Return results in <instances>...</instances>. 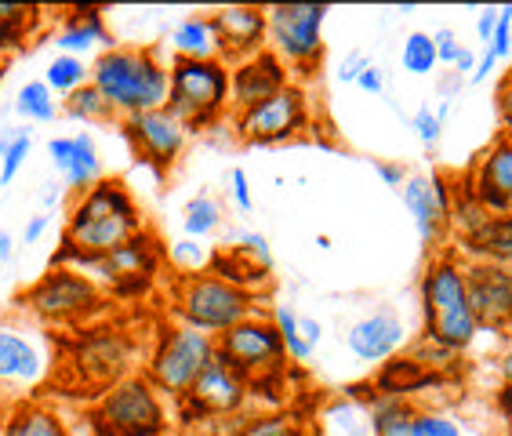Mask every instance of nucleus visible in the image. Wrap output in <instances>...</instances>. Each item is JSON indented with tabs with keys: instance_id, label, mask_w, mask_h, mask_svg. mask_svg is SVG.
Here are the masks:
<instances>
[{
	"instance_id": "nucleus-1",
	"label": "nucleus",
	"mask_w": 512,
	"mask_h": 436,
	"mask_svg": "<svg viewBox=\"0 0 512 436\" xmlns=\"http://www.w3.org/2000/svg\"><path fill=\"white\" fill-rule=\"evenodd\" d=\"M418 298H422V320L429 342L444 346L447 353H465L480 335V320L469 302V277H465V258L454 251H436L425 262L422 284H418Z\"/></svg>"
},
{
	"instance_id": "nucleus-2",
	"label": "nucleus",
	"mask_w": 512,
	"mask_h": 436,
	"mask_svg": "<svg viewBox=\"0 0 512 436\" xmlns=\"http://www.w3.org/2000/svg\"><path fill=\"white\" fill-rule=\"evenodd\" d=\"M146 229L135 193L120 179H99L91 189L77 193L66 211V229L88 258H102L128 244L135 233Z\"/></svg>"
},
{
	"instance_id": "nucleus-3",
	"label": "nucleus",
	"mask_w": 512,
	"mask_h": 436,
	"mask_svg": "<svg viewBox=\"0 0 512 436\" xmlns=\"http://www.w3.org/2000/svg\"><path fill=\"white\" fill-rule=\"evenodd\" d=\"M91 84L102 91V99L113 106L117 117H138L168 106L171 77L153 48L113 44L91 62Z\"/></svg>"
},
{
	"instance_id": "nucleus-4",
	"label": "nucleus",
	"mask_w": 512,
	"mask_h": 436,
	"mask_svg": "<svg viewBox=\"0 0 512 436\" xmlns=\"http://www.w3.org/2000/svg\"><path fill=\"white\" fill-rule=\"evenodd\" d=\"M168 113L189 131L215 128L229 109V66L222 59H171Z\"/></svg>"
},
{
	"instance_id": "nucleus-5",
	"label": "nucleus",
	"mask_w": 512,
	"mask_h": 436,
	"mask_svg": "<svg viewBox=\"0 0 512 436\" xmlns=\"http://www.w3.org/2000/svg\"><path fill=\"white\" fill-rule=\"evenodd\" d=\"M258 295L255 291L229 284V280L215 277L211 269L197 273V277H182L175 284V313L182 324L197 327L204 335L218 338L226 335L229 327H237L240 320L258 313Z\"/></svg>"
},
{
	"instance_id": "nucleus-6",
	"label": "nucleus",
	"mask_w": 512,
	"mask_h": 436,
	"mask_svg": "<svg viewBox=\"0 0 512 436\" xmlns=\"http://www.w3.org/2000/svg\"><path fill=\"white\" fill-rule=\"evenodd\" d=\"M331 15L327 4H273L269 19V51L291 73L309 77L324 59V22Z\"/></svg>"
},
{
	"instance_id": "nucleus-7",
	"label": "nucleus",
	"mask_w": 512,
	"mask_h": 436,
	"mask_svg": "<svg viewBox=\"0 0 512 436\" xmlns=\"http://www.w3.org/2000/svg\"><path fill=\"white\" fill-rule=\"evenodd\" d=\"M211 357H215V338L189 324H171L160 331L157 349L149 353L146 378L157 393H168L178 400L186 397Z\"/></svg>"
},
{
	"instance_id": "nucleus-8",
	"label": "nucleus",
	"mask_w": 512,
	"mask_h": 436,
	"mask_svg": "<svg viewBox=\"0 0 512 436\" xmlns=\"http://www.w3.org/2000/svg\"><path fill=\"white\" fill-rule=\"evenodd\" d=\"M19 306L30 309L44 324H80L102 309L99 284L80 269H51L19 295Z\"/></svg>"
},
{
	"instance_id": "nucleus-9",
	"label": "nucleus",
	"mask_w": 512,
	"mask_h": 436,
	"mask_svg": "<svg viewBox=\"0 0 512 436\" xmlns=\"http://www.w3.org/2000/svg\"><path fill=\"white\" fill-rule=\"evenodd\" d=\"M95 422L106 436H164V400L146 375H128L102 393Z\"/></svg>"
},
{
	"instance_id": "nucleus-10",
	"label": "nucleus",
	"mask_w": 512,
	"mask_h": 436,
	"mask_svg": "<svg viewBox=\"0 0 512 436\" xmlns=\"http://www.w3.org/2000/svg\"><path fill=\"white\" fill-rule=\"evenodd\" d=\"M309 95L298 88L295 80L284 91H276L273 99L258 102L233 117V131L247 146H280V142H295L309 128Z\"/></svg>"
},
{
	"instance_id": "nucleus-11",
	"label": "nucleus",
	"mask_w": 512,
	"mask_h": 436,
	"mask_svg": "<svg viewBox=\"0 0 512 436\" xmlns=\"http://www.w3.org/2000/svg\"><path fill=\"white\" fill-rule=\"evenodd\" d=\"M215 349L218 357L226 360L237 375H244L247 382H255V378H266V375H280V367H284V338L276 331L273 317H255L240 320L237 327H229L226 335L215 338Z\"/></svg>"
},
{
	"instance_id": "nucleus-12",
	"label": "nucleus",
	"mask_w": 512,
	"mask_h": 436,
	"mask_svg": "<svg viewBox=\"0 0 512 436\" xmlns=\"http://www.w3.org/2000/svg\"><path fill=\"white\" fill-rule=\"evenodd\" d=\"M251 389H247V378L237 375L226 360L215 357L207 360V367L197 375V382L189 386L186 397H178V411H182V422L193 426V422H207V418H233L244 411Z\"/></svg>"
},
{
	"instance_id": "nucleus-13",
	"label": "nucleus",
	"mask_w": 512,
	"mask_h": 436,
	"mask_svg": "<svg viewBox=\"0 0 512 436\" xmlns=\"http://www.w3.org/2000/svg\"><path fill=\"white\" fill-rule=\"evenodd\" d=\"M124 139L131 142L135 157L142 164H149L153 171H171L178 164V157L186 153V142L193 131L182 124L178 117H171L168 109H149L138 117L120 120Z\"/></svg>"
},
{
	"instance_id": "nucleus-14",
	"label": "nucleus",
	"mask_w": 512,
	"mask_h": 436,
	"mask_svg": "<svg viewBox=\"0 0 512 436\" xmlns=\"http://www.w3.org/2000/svg\"><path fill=\"white\" fill-rule=\"evenodd\" d=\"M404 208L411 211L414 226H418V240L429 255L440 251L447 229H451V179L447 175H407L400 186Z\"/></svg>"
},
{
	"instance_id": "nucleus-15",
	"label": "nucleus",
	"mask_w": 512,
	"mask_h": 436,
	"mask_svg": "<svg viewBox=\"0 0 512 436\" xmlns=\"http://www.w3.org/2000/svg\"><path fill=\"white\" fill-rule=\"evenodd\" d=\"M211 26L218 40V59L233 66L240 59H251L269 48V19L258 4H226L211 11Z\"/></svg>"
},
{
	"instance_id": "nucleus-16",
	"label": "nucleus",
	"mask_w": 512,
	"mask_h": 436,
	"mask_svg": "<svg viewBox=\"0 0 512 436\" xmlns=\"http://www.w3.org/2000/svg\"><path fill=\"white\" fill-rule=\"evenodd\" d=\"M73 353H77L80 375L109 389L113 382L128 378L124 371H128L135 346L117 327H95V331H80V338L73 342Z\"/></svg>"
},
{
	"instance_id": "nucleus-17",
	"label": "nucleus",
	"mask_w": 512,
	"mask_h": 436,
	"mask_svg": "<svg viewBox=\"0 0 512 436\" xmlns=\"http://www.w3.org/2000/svg\"><path fill=\"white\" fill-rule=\"evenodd\" d=\"M469 189L487 215H512V139L494 135L469 168Z\"/></svg>"
},
{
	"instance_id": "nucleus-18",
	"label": "nucleus",
	"mask_w": 512,
	"mask_h": 436,
	"mask_svg": "<svg viewBox=\"0 0 512 436\" xmlns=\"http://www.w3.org/2000/svg\"><path fill=\"white\" fill-rule=\"evenodd\" d=\"M469 302L480 331H512V269L491 262H465Z\"/></svg>"
},
{
	"instance_id": "nucleus-19",
	"label": "nucleus",
	"mask_w": 512,
	"mask_h": 436,
	"mask_svg": "<svg viewBox=\"0 0 512 436\" xmlns=\"http://www.w3.org/2000/svg\"><path fill=\"white\" fill-rule=\"evenodd\" d=\"M164 244H160L149 229H142V233H135V237L128 240V244H120L117 251H109V255L102 258H88L84 255V262H80V273H88L95 284H106V288H113L120 277H131V273H142V277H157L160 262H164Z\"/></svg>"
},
{
	"instance_id": "nucleus-20",
	"label": "nucleus",
	"mask_w": 512,
	"mask_h": 436,
	"mask_svg": "<svg viewBox=\"0 0 512 436\" xmlns=\"http://www.w3.org/2000/svg\"><path fill=\"white\" fill-rule=\"evenodd\" d=\"M291 84V70L276 59L273 51H258L251 59H240L229 66V106L244 113V109L258 106V102L273 99L276 91H284Z\"/></svg>"
},
{
	"instance_id": "nucleus-21",
	"label": "nucleus",
	"mask_w": 512,
	"mask_h": 436,
	"mask_svg": "<svg viewBox=\"0 0 512 436\" xmlns=\"http://www.w3.org/2000/svg\"><path fill=\"white\" fill-rule=\"evenodd\" d=\"M342 342L356 360L382 367L385 360H393L404 349L407 327L393 309H375V313H364V317H356L353 324L345 327Z\"/></svg>"
},
{
	"instance_id": "nucleus-22",
	"label": "nucleus",
	"mask_w": 512,
	"mask_h": 436,
	"mask_svg": "<svg viewBox=\"0 0 512 436\" xmlns=\"http://www.w3.org/2000/svg\"><path fill=\"white\" fill-rule=\"evenodd\" d=\"M55 48H59V55H73V59H84L88 51L95 48H113V37H109L106 30V15H102V8H95V4H77V8L66 11V19H62L59 33H55Z\"/></svg>"
},
{
	"instance_id": "nucleus-23",
	"label": "nucleus",
	"mask_w": 512,
	"mask_h": 436,
	"mask_svg": "<svg viewBox=\"0 0 512 436\" xmlns=\"http://www.w3.org/2000/svg\"><path fill=\"white\" fill-rule=\"evenodd\" d=\"M458 248L469 262H491L512 269V215H491L473 237H462Z\"/></svg>"
},
{
	"instance_id": "nucleus-24",
	"label": "nucleus",
	"mask_w": 512,
	"mask_h": 436,
	"mask_svg": "<svg viewBox=\"0 0 512 436\" xmlns=\"http://www.w3.org/2000/svg\"><path fill=\"white\" fill-rule=\"evenodd\" d=\"M44 375V353L22 331L0 327V382H37Z\"/></svg>"
},
{
	"instance_id": "nucleus-25",
	"label": "nucleus",
	"mask_w": 512,
	"mask_h": 436,
	"mask_svg": "<svg viewBox=\"0 0 512 436\" xmlns=\"http://www.w3.org/2000/svg\"><path fill=\"white\" fill-rule=\"evenodd\" d=\"M436 382H440V375L429 371V367H422L414 357L385 360V364L378 367V375L371 378L375 393H385V397H404V400L411 397V393H418V389L436 386Z\"/></svg>"
},
{
	"instance_id": "nucleus-26",
	"label": "nucleus",
	"mask_w": 512,
	"mask_h": 436,
	"mask_svg": "<svg viewBox=\"0 0 512 436\" xmlns=\"http://www.w3.org/2000/svg\"><path fill=\"white\" fill-rule=\"evenodd\" d=\"M171 51L175 59H218V40L211 15H186L171 30Z\"/></svg>"
},
{
	"instance_id": "nucleus-27",
	"label": "nucleus",
	"mask_w": 512,
	"mask_h": 436,
	"mask_svg": "<svg viewBox=\"0 0 512 436\" xmlns=\"http://www.w3.org/2000/svg\"><path fill=\"white\" fill-rule=\"evenodd\" d=\"M59 175H62V186L73 189V193H84V189H91L102 179L99 146H95V139H91L88 131H77V135H73V153H69V164Z\"/></svg>"
},
{
	"instance_id": "nucleus-28",
	"label": "nucleus",
	"mask_w": 512,
	"mask_h": 436,
	"mask_svg": "<svg viewBox=\"0 0 512 436\" xmlns=\"http://www.w3.org/2000/svg\"><path fill=\"white\" fill-rule=\"evenodd\" d=\"M418 407L404 397H385L375 393L367 400V418H371V436H411Z\"/></svg>"
},
{
	"instance_id": "nucleus-29",
	"label": "nucleus",
	"mask_w": 512,
	"mask_h": 436,
	"mask_svg": "<svg viewBox=\"0 0 512 436\" xmlns=\"http://www.w3.org/2000/svg\"><path fill=\"white\" fill-rule=\"evenodd\" d=\"M0 436H69V429L59 411L44 404H19L4 418Z\"/></svg>"
},
{
	"instance_id": "nucleus-30",
	"label": "nucleus",
	"mask_w": 512,
	"mask_h": 436,
	"mask_svg": "<svg viewBox=\"0 0 512 436\" xmlns=\"http://www.w3.org/2000/svg\"><path fill=\"white\" fill-rule=\"evenodd\" d=\"M320 429H324V436H371V418H367L364 404L335 397L320 411Z\"/></svg>"
},
{
	"instance_id": "nucleus-31",
	"label": "nucleus",
	"mask_w": 512,
	"mask_h": 436,
	"mask_svg": "<svg viewBox=\"0 0 512 436\" xmlns=\"http://www.w3.org/2000/svg\"><path fill=\"white\" fill-rule=\"evenodd\" d=\"M15 113L26 124H51L62 113V102H55V91L44 80H26L15 95Z\"/></svg>"
},
{
	"instance_id": "nucleus-32",
	"label": "nucleus",
	"mask_w": 512,
	"mask_h": 436,
	"mask_svg": "<svg viewBox=\"0 0 512 436\" xmlns=\"http://www.w3.org/2000/svg\"><path fill=\"white\" fill-rule=\"evenodd\" d=\"M226 226V208H222V200L211 197V193H197V197L189 200L186 211H182V229H186V237L193 240H204L211 233Z\"/></svg>"
},
{
	"instance_id": "nucleus-33",
	"label": "nucleus",
	"mask_w": 512,
	"mask_h": 436,
	"mask_svg": "<svg viewBox=\"0 0 512 436\" xmlns=\"http://www.w3.org/2000/svg\"><path fill=\"white\" fill-rule=\"evenodd\" d=\"M487 211L480 208V200L473 197V189H469V179H451V229L462 237H473L476 229L487 222Z\"/></svg>"
},
{
	"instance_id": "nucleus-34",
	"label": "nucleus",
	"mask_w": 512,
	"mask_h": 436,
	"mask_svg": "<svg viewBox=\"0 0 512 436\" xmlns=\"http://www.w3.org/2000/svg\"><path fill=\"white\" fill-rule=\"evenodd\" d=\"M44 84H48L55 95H73L77 88L91 84V66L84 59H73V55H55L44 70Z\"/></svg>"
},
{
	"instance_id": "nucleus-35",
	"label": "nucleus",
	"mask_w": 512,
	"mask_h": 436,
	"mask_svg": "<svg viewBox=\"0 0 512 436\" xmlns=\"http://www.w3.org/2000/svg\"><path fill=\"white\" fill-rule=\"evenodd\" d=\"M62 113L73 120H84V124H106V120L117 117L113 106L102 99V91L95 88V84H84V88H77L73 95H66V99H62Z\"/></svg>"
},
{
	"instance_id": "nucleus-36",
	"label": "nucleus",
	"mask_w": 512,
	"mask_h": 436,
	"mask_svg": "<svg viewBox=\"0 0 512 436\" xmlns=\"http://www.w3.org/2000/svg\"><path fill=\"white\" fill-rule=\"evenodd\" d=\"M33 153V135L26 128H8L0 135V182L8 186Z\"/></svg>"
},
{
	"instance_id": "nucleus-37",
	"label": "nucleus",
	"mask_w": 512,
	"mask_h": 436,
	"mask_svg": "<svg viewBox=\"0 0 512 436\" xmlns=\"http://www.w3.org/2000/svg\"><path fill=\"white\" fill-rule=\"evenodd\" d=\"M400 62H404V70L411 73V77H429V73L440 66V62H436L433 33H422V30L407 33L404 48H400Z\"/></svg>"
},
{
	"instance_id": "nucleus-38",
	"label": "nucleus",
	"mask_w": 512,
	"mask_h": 436,
	"mask_svg": "<svg viewBox=\"0 0 512 436\" xmlns=\"http://www.w3.org/2000/svg\"><path fill=\"white\" fill-rule=\"evenodd\" d=\"M168 258H171V266H175L182 277H197V273H207V269H211V258H215V251H207L200 240L186 237V240H175V244H171Z\"/></svg>"
},
{
	"instance_id": "nucleus-39",
	"label": "nucleus",
	"mask_w": 512,
	"mask_h": 436,
	"mask_svg": "<svg viewBox=\"0 0 512 436\" xmlns=\"http://www.w3.org/2000/svg\"><path fill=\"white\" fill-rule=\"evenodd\" d=\"M273 324H276V331H280V338H284L287 357L298 360V364H306V360L313 357V346H309L306 338H302V327H298L295 309H291V306H276L273 309Z\"/></svg>"
},
{
	"instance_id": "nucleus-40",
	"label": "nucleus",
	"mask_w": 512,
	"mask_h": 436,
	"mask_svg": "<svg viewBox=\"0 0 512 436\" xmlns=\"http://www.w3.org/2000/svg\"><path fill=\"white\" fill-rule=\"evenodd\" d=\"M226 436H309V433L298 429L284 415H262V418H251V422H237V429H229Z\"/></svg>"
},
{
	"instance_id": "nucleus-41",
	"label": "nucleus",
	"mask_w": 512,
	"mask_h": 436,
	"mask_svg": "<svg viewBox=\"0 0 512 436\" xmlns=\"http://www.w3.org/2000/svg\"><path fill=\"white\" fill-rule=\"evenodd\" d=\"M226 244H237L240 255H247L251 262H255L258 269H266L273 266V255H269V240L262 237V233H255V229H226Z\"/></svg>"
},
{
	"instance_id": "nucleus-42",
	"label": "nucleus",
	"mask_w": 512,
	"mask_h": 436,
	"mask_svg": "<svg viewBox=\"0 0 512 436\" xmlns=\"http://www.w3.org/2000/svg\"><path fill=\"white\" fill-rule=\"evenodd\" d=\"M411 436H462V426H458L451 415H444V411L422 407V411L414 415Z\"/></svg>"
},
{
	"instance_id": "nucleus-43",
	"label": "nucleus",
	"mask_w": 512,
	"mask_h": 436,
	"mask_svg": "<svg viewBox=\"0 0 512 436\" xmlns=\"http://www.w3.org/2000/svg\"><path fill=\"white\" fill-rule=\"evenodd\" d=\"M414 131H418V139H422V146L436 149L440 146V139H444V120L436 117V109L433 106H422L418 113L411 117Z\"/></svg>"
},
{
	"instance_id": "nucleus-44",
	"label": "nucleus",
	"mask_w": 512,
	"mask_h": 436,
	"mask_svg": "<svg viewBox=\"0 0 512 436\" xmlns=\"http://www.w3.org/2000/svg\"><path fill=\"white\" fill-rule=\"evenodd\" d=\"M487 48L494 51V59H509L512 51V4L498 8V26H494V37Z\"/></svg>"
},
{
	"instance_id": "nucleus-45",
	"label": "nucleus",
	"mask_w": 512,
	"mask_h": 436,
	"mask_svg": "<svg viewBox=\"0 0 512 436\" xmlns=\"http://www.w3.org/2000/svg\"><path fill=\"white\" fill-rule=\"evenodd\" d=\"M433 44H436V62H440V66H454L458 51L465 48L462 37H458L451 26H440V30L433 33Z\"/></svg>"
},
{
	"instance_id": "nucleus-46",
	"label": "nucleus",
	"mask_w": 512,
	"mask_h": 436,
	"mask_svg": "<svg viewBox=\"0 0 512 436\" xmlns=\"http://www.w3.org/2000/svg\"><path fill=\"white\" fill-rule=\"evenodd\" d=\"M229 197H233L237 211H244V215H251V211H255V197H251V182H247L244 168L229 171Z\"/></svg>"
},
{
	"instance_id": "nucleus-47",
	"label": "nucleus",
	"mask_w": 512,
	"mask_h": 436,
	"mask_svg": "<svg viewBox=\"0 0 512 436\" xmlns=\"http://www.w3.org/2000/svg\"><path fill=\"white\" fill-rule=\"evenodd\" d=\"M153 288V277H142V273H131V277H120L117 284H113V295L117 298H142L146 291Z\"/></svg>"
},
{
	"instance_id": "nucleus-48",
	"label": "nucleus",
	"mask_w": 512,
	"mask_h": 436,
	"mask_svg": "<svg viewBox=\"0 0 512 436\" xmlns=\"http://www.w3.org/2000/svg\"><path fill=\"white\" fill-rule=\"evenodd\" d=\"M375 171H378V179L385 182V186H393V189H400L407 182V164L404 160H375Z\"/></svg>"
},
{
	"instance_id": "nucleus-49",
	"label": "nucleus",
	"mask_w": 512,
	"mask_h": 436,
	"mask_svg": "<svg viewBox=\"0 0 512 436\" xmlns=\"http://www.w3.org/2000/svg\"><path fill=\"white\" fill-rule=\"evenodd\" d=\"M367 66H371V59H367L364 51H349L342 59V66H338V80H342V84H356Z\"/></svg>"
},
{
	"instance_id": "nucleus-50",
	"label": "nucleus",
	"mask_w": 512,
	"mask_h": 436,
	"mask_svg": "<svg viewBox=\"0 0 512 436\" xmlns=\"http://www.w3.org/2000/svg\"><path fill=\"white\" fill-rule=\"evenodd\" d=\"M498 120H502V135L512 139V73L505 77L502 88H498Z\"/></svg>"
},
{
	"instance_id": "nucleus-51",
	"label": "nucleus",
	"mask_w": 512,
	"mask_h": 436,
	"mask_svg": "<svg viewBox=\"0 0 512 436\" xmlns=\"http://www.w3.org/2000/svg\"><path fill=\"white\" fill-rule=\"evenodd\" d=\"M356 88L367 91V95H385V70L371 62V66H367V70L360 73V80H356Z\"/></svg>"
},
{
	"instance_id": "nucleus-52",
	"label": "nucleus",
	"mask_w": 512,
	"mask_h": 436,
	"mask_svg": "<svg viewBox=\"0 0 512 436\" xmlns=\"http://www.w3.org/2000/svg\"><path fill=\"white\" fill-rule=\"evenodd\" d=\"M494 26H498V8H480L476 11V37H480V44L487 48L491 44V37H494Z\"/></svg>"
},
{
	"instance_id": "nucleus-53",
	"label": "nucleus",
	"mask_w": 512,
	"mask_h": 436,
	"mask_svg": "<svg viewBox=\"0 0 512 436\" xmlns=\"http://www.w3.org/2000/svg\"><path fill=\"white\" fill-rule=\"evenodd\" d=\"M69 153H73V135H55L48 142V157L55 164V171H62L69 164Z\"/></svg>"
},
{
	"instance_id": "nucleus-54",
	"label": "nucleus",
	"mask_w": 512,
	"mask_h": 436,
	"mask_svg": "<svg viewBox=\"0 0 512 436\" xmlns=\"http://www.w3.org/2000/svg\"><path fill=\"white\" fill-rule=\"evenodd\" d=\"M48 226H51V215L48 211H40V215H33L30 222L22 226V240H26V244H37V240L48 233Z\"/></svg>"
},
{
	"instance_id": "nucleus-55",
	"label": "nucleus",
	"mask_w": 512,
	"mask_h": 436,
	"mask_svg": "<svg viewBox=\"0 0 512 436\" xmlns=\"http://www.w3.org/2000/svg\"><path fill=\"white\" fill-rule=\"evenodd\" d=\"M494 66H498V59H494V51H491V48H483L480 55H476V70H473V77H469V84H483V80H491Z\"/></svg>"
},
{
	"instance_id": "nucleus-56",
	"label": "nucleus",
	"mask_w": 512,
	"mask_h": 436,
	"mask_svg": "<svg viewBox=\"0 0 512 436\" xmlns=\"http://www.w3.org/2000/svg\"><path fill=\"white\" fill-rule=\"evenodd\" d=\"M473 70H476V51L473 48H462L458 51V59H454V66H451V73H458V77H473Z\"/></svg>"
},
{
	"instance_id": "nucleus-57",
	"label": "nucleus",
	"mask_w": 512,
	"mask_h": 436,
	"mask_svg": "<svg viewBox=\"0 0 512 436\" xmlns=\"http://www.w3.org/2000/svg\"><path fill=\"white\" fill-rule=\"evenodd\" d=\"M62 197H66V186H62V182H48L44 193H40V204H44V211L51 215V208H59Z\"/></svg>"
},
{
	"instance_id": "nucleus-58",
	"label": "nucleus",
	"mask_w": 512,
	"mask_h": 436,
	"mask_svg": "<svg viewBox=\"0 0 512 436\" xmlns=\"http://www.w3.org/2000/svg\"><path fill=\"white\" fill-rule=\"evenodd\" d=\"M298 327H302V338H306L309 346H320V338H324V327H320V320H302L298 317Z\"/></svg>"
},
{
	"instance_id": "nucleus-59",
	"label": "nucleus",
	"mask_w": 512,
	"mask_h": 436,
	"mask_svg": "<svg viewBox=\"0 0 512 436\" xmlns=\"http://www.w3.org/2000/svg\"><path fill=\"white\" fill-rule=\"evenodd\" d=\"M494 407H498V415H502L505 422H512V386H502L494 393Z\"/></svg>"
},
{
	"instance_id": "nucleus-60",
	"label": "nucleus",
	"mask_w": 512,
	"mask_h": 436,
	"mask_svg": "<svg viewBox=\"0 0 512 436\" xmlns=\"http://www.w3.org/2000/svg\"><path fill=\"white\" fill-rule=\"evenodd\" d=\"M33 15V8H22V4H0V26L4 22H15V19H26Z\"/></svg>"
},
{
	"instance_id": "nucleus-61",
	"label": "nucleus",
	"mask_w": 512,
	"mask_h": 436,
	"mask_svg": "<svg viewBox=\"0 0 512 436\" xmlns=\"http://www.w3.org/2000/svg\"><path fill=\"white\" fill-rule=\"evenodd\" d=\"M11 255H15V240H11V233H4V229H0V266H4Z\"/></svg>"
},
{
	"instance_id": "nucleus-62",
	"label": "nucleus",
	"mask_w": 512,
	"mask_h": 436,
	"mask_svg": "<svg viewBox=\"0 0 512 436\" xmlns=\"http://www.w3.org/2000/svg\"><path fill=\"white\" fill-rule=\"evenodd\" d=\"M498 367H502V386H512V349L505 353L502 364H498Z\"/></svg>"
},
{
	"instance_id": "nucleus-63",
	"label": "nucleus",
	"mask_w": 512,
	"mask_h": 436,
	"mask_svg": "<svg viewBox=\"0 0 512 436\" xmlns=\"http://www.w3.org/2000/svg\"><path fill=\"white\" fill-rule=\"evenodd\" d=\"M0 84H4V73H0Z\"/></svg>"
},
{
	"instance_id": "nucleus-64",
	"label": "nucleus",
	"mask_w": 512,
	"mask_h": 436,
	"mask_svg": "<svg viewBox=\"0 0 512 436\" xmlns=\"http://www.w3.org/2000/svg\"><path fill=\"white\" fill-rule=\"evenodd\" d=\"M0 189H4V182H0Z\"/></svg>"
}]
</instances>
